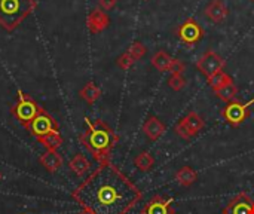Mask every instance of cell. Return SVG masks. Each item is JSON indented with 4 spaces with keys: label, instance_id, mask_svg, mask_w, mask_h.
Wrapping results in <instances>:
<instances>
[{
    "label": "cell",
    "instance_id": "obj_1",
    "mask_svg": "<svg viewBox=\"0 0 254 214\" xmlns=\"http://www.w3.org/2000/svg\"><path fill=\"white\" fill-rule=\"evenodd\" d=\"M94 214H127L143 197L141 191L110 161L103 162L71 194Z\"/></svg>",
    "mask_w": 254,
    "mask_h": 214
},
{
    "label": "cell",
    "instance_id": "obj_2",
    "mask_svg": "<svg viewBox=\"0 0 254 214\" xmlns=\"http://www.w3.org/2000/svg\"><path fill=\"white\" fill-rule=\"evenodd\" d=\"M86 130L79 137L83 146L92 153V156L98 161V164L109 162L110 153L115 147V144L119 142L118 134L101 119L91 121L85 119Z\"/></svg>",
    "mask_w": 254,
    "mask_h": 214
},
{
    "label": "cell",
    "instance_id": "obj_3",
    "mask_svg": "<svg viewBox=\"0 0 254 214\" xmlns=\"http://www.w3.org/2000/svg\"><path fill=\"white\" fill-rule=\"evenodd\" d=\"M34 9V0H0V25L4 30L12 31Z\"/></svg>",
    "mask_w": 254,
    "mask_h": 214
},
{
    "label": "cell",
    "instance_id": "obj_4",
    "mask_svg": "<svg viewBox=\"0 0 254 214\" xmlns=\"http://www.w3.org/2000/svg\"><path fill=\"white\" fill-rule=\"evenodd\" d=\"M254 100H250L247 103L234 100L231 103H228L223 109H222V116L225 118V121L228 124H231L232 127H240L243 122H246L250 116V106L253 104Z\"/></svg>",
    "mask_w": 254,
    "mask_h": 214
},
{
    "label": "cell",
    "instance_id": "obj_5",
    "mask_svg": "<svg viewBox=\"0 0 254 214\" xmlns=\"http://www.w3.org/2000/svg\"><path fill=\"white\" fill-rule=\"evenodd\" d=\"M18 95H19V101H18L16 106L13 107L12 113L15 115V118H16L25 128H28L30 124L33 122V119L40 113L42 107H39L28 95L22 94L21 91L18 92Z\"/></svg>",
    "mask_w": 254,
    "mask_h": 214
},
{
    "label": "cell",
    "instance_id": "obj_6",
    "mask_svg": "<svg viewBox=\"0 0 254 214\" xmlns=\"http://www.w3.org/2000/svg\"><path fill=\"white\" fill-rule=\"evenodd\" d=\"M204 119L196 113V112H189L185 118H182L176 127H174V131L177 136H180L182 139L185 140H189L192 137H195L202 128H204Z\"/></svg>",
    "mask_w": 254,
    "mask_h": 214
},
{
    "label": "cell",
    "instance_id": "obj_7",
    "mask_svg": "<svg viewBox=\"0 0 254 214\" xmlns=\"http://www.w3.org/2000/svg\"><path fill=\"white\" fill-rule=\"evenodd\" d=\"M204 28L202 25L195 19V18H188L185 19L179 28H177V36L179 39L188 45V46H195L196 43H199L204 37Z\"/></svg>",
    "mask_w": 254,
    "mask_h": 214
},
{
    "label": "cell",
    "instance_id": "obj_8",
    "mask_svg": "<svg viewBox=\"0 0 254 214\" xmlns=\"http://www.w3.org/2000/svg\"><path fill=\"white\" fill-rule=\"evenodd\" d=\"M225 64H226L225 60H223L216 51L208 49V51H205V52L201 55V58H199L198 63H196V67H198V70L208 79V77L214 76L216 73L222 71L223 67H225Z\"/></svg>",
    "mask_w": 254,
    "mask_h": 214
},
{
    "label": "cell",
    "instance_id": "obj_9",
    "mask_svg": "<svg viewBox=\"0 0 254 214\" xmlns=\"http://www.w3.org/2000/svg\"><path fill=\"white\" fill-rule=\"evenodd\" d=\"M36 139H40L43 136H48L52 131L58 130L57 122L52 119V116H49L43 109L40 110V113L33 119V122L30 124V127L27 128Z\"/></svg>",
    "mask_w": 254,
    "mask_h": 214
},
{
    "label": "cell",
    "instance_id": "obj_10",
    "mask_svg": "<svg viewBox=\"0 0 254 214\" xmlns=\"http://www.w3.org/2000/svg\"><path fill=\"white\" fill-rule=\"evenodd\" d=\"M223 214H254V201L247 194H238L223 209Z\"/></svg>",
    "mask_w": 254,
    "mask_h": 214
},
{
    "label": "cell",
    "instance_id": "obj_11",
    "mask_svg": "<svg viewBox=\"0 0 254 214\" xmlns=\"http://www.w3.org/2000/svg\"><path fill=\"white\" fill-rule=\"evenodd\" d=\"M173 198H165L162 195H155L141 210V214H174Z\"/></svg>",
    "mask_w": 254,
    "mask_h": 214
},
{
    "label": "cell",
    "instance_id": "obj_12",
    "mask_svg": "<svg viewBox=\"0 0 254 214\" xmlns=\"http://www.w3.org/2000/svg\"><path fill=\"white\" fill-rule=\"evenodd\" d=\"M110 24V18L109 15L101 10L100 7L98 9H94L89 12L88 18H86V25H88V30L92 33V34H98L101 31H104Z\"/></svg>",
    "mask_w": 254,
    "mask_h": 214
},
{
    "label": "cell",
    "instance_id": "obj_13",
    "mask_svg": "<svg viewBox=\"0 0 254 214\" xmlns=\"http://www.w3.org/2000/svg\"><path fill=\"white\" fill-rule=\"evenodd\" d=\"M205 18L210 19L214 24H220L223 22L228 15H229V9L226 6V3L223 0H211L207 6H205Z\"/></svg>",
    "mask_w": 254,
    "mask_h": 214
},
{
    "label": "cell",
    "instance_id": "obj_14",
    "mask_svg": "<svg viewBox=\"0 0 254 214\" xmlns=\"http://www.w3.org/2000/svg\"><path fill=\"white\" fill-rule=\"evenodd\" d=\"M143 131H144V134H146V137L149 140L156 142V140H159L165 134L167 127H165V124L158 116H153L152 115V116H149L146 119V122L143 125Z\"/></svg>",
    "mask_w": 254,
    "mask_h": 214
},
{
    "label": "cell",
    "instance_id": "obj_15",
    "mask_svg": "<svg viewBox=\"0 0 254 214\" xmlns=\"http://www.w3.org/2000/svg\"><path fill=\"white\" fill-rule=\"evenodd\" d=\"M40 164L43 165V168L49 173H55L57 170L61 168L63 165V158L57 150H46L42 156H40Z\"/></svg>",
    "mask_w": 254,
    "mask_h": 214
},
{
    "label": "cell",
    "instance_id": "obj_16",
    "mask_svg": "<svg viewBox=\"0 0 254 214\" xmlns=\"http://www.w3.org/2000/svg\"><path fill=\"white\" fill-rule=\"evenodd\" d=\"M176 180L179 182V185H182V186H185V188H189V186H192L196 180H198V173L192 168V167H189V165H185V167H182L177 173H176Z\"/></svg>",
    "mask_w": 254,
    "mask_h": 214
},
{
    "label": "cell",
    "instance_id": "obj_17",
    "mask_svg": "<svg viewBox=\"0 0 254 214\" xmlns=\"http://www.w3.org/2000/svg\"><path fill=\"white\" fill-rule=\"evenodd\" d=\"M150 63L152 66L159 70V71H168L170 67H171V63H173V58L165 52V51H158L153 54V57L150 58Z\"/></svg>",
    "mask_w": 254,
    "mask_h": 214
},
{
    "label": "cell",
    "instance_id": "obj_18",
    "mask_svg": "<svg viewBox=\"0 0 254 214\" xmlns=\"http://www.w3.org/2000/svg\"><path fill=\"white\" fill-rule=\"evenodd\" d=\"M68 165H70L71 171H73L76 176H79V177H83V176L89 171V168H91L89 161H88L83 155H80V153L74 155V158L70 161Z\"/></svg>",
    "mask_w": 254,
    "mask_h": 214
},
{
    "label": "cell",
    "instance_id": "obj_19",
    "mask_svg": "<svg viewBox=\"0 0 254 214\" xmlns=\"http://www.w3.org/2000/svg\"><path fill=\"white\" fill-rule=\"evenodd\" d=\"M80 97H82L88 104H94V103L101 97V89H100L94 82H88V83L80 89Z\"/></svg>",
    "mask_w": 254,
    "mask_h": 214
},
{
    "label": "cell",
    "instance_id": "obj_20",
    "mask_svg": "<svg viewBox=\"0 0 254 214\" xmlns=\"http://www.w3.org/2000/svg\"><path fill=\"white\" fill-rule=\"evenodd\" d=\"M214 94H216L217 98H220L222 101L231 103V101H234V100L237 98V95H238V88H237V85H235L234 82H231V83H226L225 86L219 88L217 91H214Z\"/></svg>",
    "mask_w": 254,
    "mask_h": 214
},
{
    "label": "cell",
    "instance_id": "obj_21",
    "mask_svg": "<svg viewBox=\"0 0 254 214\" xmlns=\"http://www.w3.org/2000/svg\"><path fill=\"white\" fill-rule=\"evenodd\" d=\"M37 140H39V143H42V146L46 147V150H57L63 144V137L60 136L58 130L52 131L48 136H43Z\"/></svg>",
    "mask_w": 254,
    "mask_h": 214
},
{
    "label": "cell",
    "instance_id": "obj_22",
    "mask_svg": "<svg viewBox=\"0 0 254 214\" xmlns=\"http://www.w3.org/2000/svg\"><path fill=\"white\" fill-rule=\"evenodd\" d=\"M134 164H135V167H137L140 171L146 173V171L152 170V167L155 165V158H153L149 152H141V153H138L137 158L134 159Z\"/></svg>",
    "mask_w": 254,
    "mask_h": 214
},
{
    "label": "cell",
    "instance_id": "obj_23",
    "mask_svg": "<svg viewBox=\"0 0 254 214\" xmlns=\"http://www.w3.org/2000/svg\"><path fill=\"white\" fill-rule=\"evenodd\" d=\"M207 80H208V85L213 88V91H217L219 88L225 86L226 83H231V82H234V79H232V77H231L228 73H225L223 70H222V71H219V73H216L214 76L208 77Z\"/></svg>",
    "mask_w": 254,
    "mask_h": 214
},
{
    "label": "cell",
    "instance_id": "obj_24",
    "mask_svg": "<svg viewBox=\"0 0 254 214\" xmlns=\"http://www.w3.org/2000/svg\"><path fill=\"white\" fill-rule=\"evenodd\" d=\"M127 52L137 61V60H140V58H143L144 57V54H146V46L141 43V42H134L128 49H127Z\"/></svg>",
    "mask_w": 254,
    "mask_h": 214
},
{
    "label": "cell",
    "instance_id": "obj_25",
    "mask_svg": "<svg viewBox=\"0 0 254 214\" xmlns=\"http://www.w3.org/2000/svg\"><path fill=\"white\" fill-rule=\"evenodd\" d=\"M168 86L173 91H182L186 86V79L183 74H171L168 77Z\"/></svg>",
    "mask_w": 254,
    "mask_h": 214
},
{
    "label": "cell",
    "instance_id": "obj_26",
    "mask_svg": "<svg viewBox=\"0 0 254 214\" xmlns=\"http://www.w3.org/2000/svg\"><path fill=\"white\" fill-rule=\"evenodd\" d=\"M134 63H135V60H134L128 52H124V54L116 60V64H118L122 70H128V69H131Z\"/></svg>",
    "mask_w": 254,
    "mask_h": 214
},
{
    "label": "cell",
    "instance_id": "obj_27",
    "mask_svg": "<svg viewBox=\"0 0 254 214\" xmlns=\"http://www.w3.org/2000/svg\"><path fill=\"white\" fill-rule=\"evenodd\" d=\"M186 70V66L183 61H180L179 58H173V63H171V67H170V73L171 74H183Z\"/></svg>",
    "mask_w": 254,
    "mask_h": 214
},
{
    "label": "cell",
    "instance_id": "obj_28",
    "mask_svg": "<svg viewBox=\"0 0 254 214\" xmlns=\"http://www.w3.org/2000/svg\"><path fill=\"white\" fill-rule=\"evenodd\" d=\"M118 0H98V6L101 10H112L116 6Z\"/></svg>",
    "mask_w": 254,
    "mask_h": 214
},
{
    "label": "cell",
    "instance_id": "obj_29",
    "mask_svg": "<svg viewBox=\"0 0 254 214\" xmlns=\"http://www.w3.org/2000/svg\"><path fill=\"white\" fill-rule=\"evenodd\" d=\"M79 214H94V213H92V212H89V210H86V209H83V210H82Z\"/></svg>",
    "mask_w": 254,
    "mask_h": 214
},
{
    "label": "cell",
    "instance_id": "obj_30",
    "mask_svg": "<svg viewBox=\"0 0 254 214\" xmlns=\"http://www.w3.org/2000/svg\"><path fill=\"white\" fill-rule=\"evenodd\" d=\"M0 180H1V173H0Z\"/></svg>",
    "mask_w": 254,
    "mask_h": 214
},
{
    "label": "cell",
    "instance_id": "obj_31",
    "mask_svg": "<svg viewBox=\"0 0 254 214\" xmlns=\"http://www.w3.org/2000/svg\"><path fill=\"white\" fill-rule=\"evenodd\" d=\"M252 1H254V0H252Z\"/></svg>",
    "mask_w": 254,
    "mask_h": 214
}]
</instances>
